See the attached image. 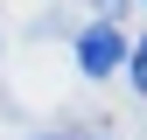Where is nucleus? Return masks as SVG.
I'll return each mask as SVG.
<instances>
[{
    "label": "nucleus",
    "instance_id": "f03ea898",
    "mask_svg": "<svg viewBox=\"0 0 147 140\" xmlns=\"http://www.w3.org/2000/svg\"><path fill=\"white\" fill-rule=\"evenodd\" d=\"M133 84L147 91V35H140V49H133Z\"/></svg>",
    "mask_w": 147,
    "mask_h": 140
},
{
    "label": "nucleus",
    "instance_id": "7ed1b4c3",
    "mask_svg": "<svg viewBox=\"0 0 147 140\" xmlns=\"http://www.w3.org/2000/svg\"><path fill=\"white\" fill-rule=\"evenodd\" d=\"M56 140H84V133H56Z\"/></svg>",
    "mask_w": 147,
    "mask_h": 140
},
{
    "label": "nucleus",
    "instance_id": "f257e3e1",
    "mask_svg": "<svg viewBox=\"0 0 147 140\" xmlns=\"http://www.w3.org/2000/svg\"><path fill=\"white\" fill-rule=\"evenodd\" d=\"M119 63H126V35H119V21H91V28L77 35V70H84V77H112Z\"/></svg>",
    "mask_w": 147,
    "mask_h": 140
}]
</instances>
